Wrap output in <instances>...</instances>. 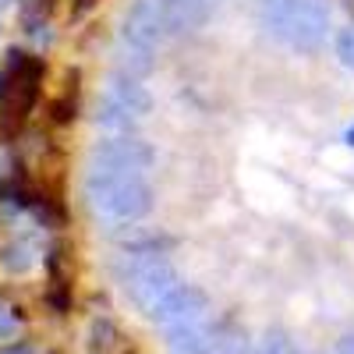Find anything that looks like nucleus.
Wrapping results in <instances>:
<instances>
[{
    "mask_svg": "<svg viewBox=\"0 0 354 354\" xmlns=\"http://www.w3.org/2000/svg\"><path fill=\"white\" fill-rule=\"evenodd\" d=\"M39 78H43V64L32 61L25 53H15L11 61V71L0 85V106H4V121L11 124H21L25 113L36 106V96H39Z\"/></svg>",
    "mask_w": 354,
    "mask_h": 354,
    "instance_id": "20e7f679",
    "label": "nucleus"
},
{
    "mask_svg": "<svg viewBox=\"0 0 354 354\" xmlns=\"http://www.w3.org/2000/svg\"><path fill=\"white\" fill-rule=\"evenodd\" d=\"M337 57H340V64L354 71V25L344 28V32L337 36Z\"/></svg>",
    "mask_w": 354,
    "mask_h": 354,
    "instance_id": "f8f14e48",
    "label": "nucleus"
},
{
    "mask_svg": "<svg viewBox=\"0 0 354 354\" xmlns=\"http://www.w3.org/2000/svg\"><path fill=\"white\" fill-rule=\"evenodd\" d=\"M205 308H209V298L205 290L195 287V283H177L174 290H167L163 298L145 312V319L156 322V326H181V322H192V319H202Z\"/></svg>",
    "mask_w": 354,
    "mask_h": 354,
    "instance_id": "39448f33",
    "label": "nucleus"
},
{
    "mask_svg": "<svg viewBox=\"0 0 354 354\" xmlns=\"http://www.w3.org/2000/svg\"><path fill=\"white\" fill-rule=\"evenodd\" d=\"M255 354H294V344L287 340L283 330H270V333L262 337V344H259Z\"/></svg>",
    "mask_w": 354,
    "mask_h": 354,
    "instance_id": "9b49d317",
    "label": "nucleus"
},
{
    "mask_svg": "<svg viewBox=\"0 0 354 354\" xmlns=\"http://www.w3.org/2000/svg\"><path fill=\"white\" fill-rule=\"evenodd\" d=\"M177 283V270L170 262L156 259V255H131L128 259V294H131V301L138 305V312L145 315L149 312L167 290H174Z\"/></svg>",
    "mask_w": 354,
    "mask_h": 354,
    "instance_id": "7ed1b4c3",
    "label": "nucleus"
},
{
    "mask_svg": "<svg viewBox=\"0 0 354 354\" xmlns=\"http://www.w3.org/2000/svg\"><path fill=\"white\" fill-rule=\"evenodd\" d=\"M344 8H347V11L354 15V0H344Z\"/></svg>",
    "mask_w": 354,
    "mask_h": 354,
    "instance_id": "a211bd4d",
    "label": "nucleus"
},
{
    "mask_svg": "<svg viewBox=\"0 0 354 354\" xmlns=\"http://www.w3.org/2000/svg\"><path fill=\"white\" fill-rule=\"evenodd\" d=\"M124 39L128 46H138V50H153L156 43H163V28H160V18L153 11V0H135L128 18H124Z\"/></svg>",
    "mask_w": 354,
    "mask_h": 354,
    "instance_id": "1a4fd4ad",
    "label": "nucleus"
},
{
    "mask_svg": "<svg viewBox=\"0 0 354 354\" xmlns=\"http://www.w3.org/2000/svg\"><path fill=\"white\" fill-rule=\"evenodd\" d=\"M266 28L294 50H319L330 32V8L322 0H262Z\"/></svg>",
    "mask_w": 354,
    "mask_h": 354,
    "instance_id": "f257e3e1",
    "label": "nucleus"
},
{
    "mask_svg": "<svg viewBox=\"0 0 354 354\" xmlns=\"http://www.w3.org/2000/svg\"><path fill=\"white\" fill-rule=\"evenodd\" d=\"M344 138H347V145H354V128H347V135H344Z\"/></svg>",
    "mask_w": 354,
    "mask_h": 354,
    "instance_id": "f3484780",
    "label": "nucleus"
},
{
    "mask_svg": "<svg viewBox=\"0 0 354 354\" xmlns=\"http://www.w3.org/2000/svg\"><path fill=\"white\" fill-rule=\"evenodd\" d=\"M213 354H248V344H245V340H230V344H223V347L213 351Z\"/></svg>",
    "mask_w": 354,
    "mask_h": 354,
    "instance_id": "4468645a",
    "label": "nucleus"
},
{
    "mask_svg": "<svg viewBox=\"0 0 354 354\" xmlns=\"http://www.w3.org/2000/svg\"><path fill=\"white\" fill-rule=\"evenodd\" d=\"M88 195L103 216L113 220H142L153 209V185L138 170H96L88 177Z\"/></svg>",
    "mask_w": 354,
    "mask_h": 354,
    "instance_id": "f03ea898",
    "label": "nucleus"
},
{
    "mask_svg": "<svg viewBox=\"0 0 354 354\" xmlns=\"http://www.w3.org/2000/svg\"><path fill=\"white\" fill-rule=\"evenodd\" d=\"M110 96H113V103H121L131 117H145V113L153 110V96H149V88L138 85L135 78H117V82L110 85Z\"/></svg>",
    "mask_w": 354,
    "mask_h": 354,
    "instance_id": "9d476101",
    "label": "nucleus"
},
{
    "mask_svg": "<svg viewBox=\"0 0 354 354\" xmlns=\"http://www.w3.org/2000/svg\"><path fill=\"white\" fill-rule=\"evenodd\" d=\"M337 354H354V337H344V340L337 344Z\"/></svg>",
    "mask_w": 354,
    "mask_h": 354,
    "instance_id": "2eb2a0df",
    "label": "nucleus"
},
{
    "mask_svg": "<svg viewBox=\"0 0 354 354\" xmlns=\"http://www.w3.org/2000/svg\"><path fill=\"white\" fill-rule=\"evenodd\" d=\"M96 167L103 170H149L156 163V149L149 142H142V138H113V142H103L100 149L93 153Z\"/></svg>",
    "mask_w": 354,
    "mask_h": 354,
    "instance_id": "423d86ee",
    "label": "nucleus"
},
{
    "mask_svg": "<svg viewBox=\"0 0 354 354\" xmlns=\"http://www.w3.org/2000/svg\"><path fill=\"white\" fill-rule=\"evenodd\" d=\"M53 121H57V124H68V121H75V100H71V103H68V100L53 103Z\"/></svg>",
    "mask_w": 354,
    "mask_h": 354,
    "instance_id": "ddd939ff",
    "label": "nucleus"
},
{
    "mask_svg": "<svg viewBox=\"0 0 354 354\" xmlns=\"http://www.w3.org/2000/svg\"><path fill=\"white\" fill-rule=\"evenodd\" d=\"M220 344V330L213 322L192 319L181 326H167V354H213Z\"/></svg>",
    "mask_w": 354,
    "mask_h": 354,
    "instance_id": "6e6552de",
    "label": "nucleus"
},
{
    "mask_svg": "<svg viewBox=\"0 0 354 354\" xmlns=\"http://www.w3.org/2000/svg\"><path fill=\"white\" fill-rule=\"evenodd\" d=\"M153 11L163 36H181L205 25V18L213 15V0H153Z\"/></svg>",
    "mask_w": 354,
    "mask_h": 354,
    "instance_id": "0eeeda50",
    "label": "nucleus"
},
{
    "mask_svg": "<svg viewBox=\"0 0 354 354\" xmlns=\"http://www.w3.org/2000/svg\"><path fill=\"white\" fill-rule=\"evenodd\" d=\"M93 4H96V0H78V4H75V11H78V15H85L88 8H93Z\"/></svg>",
    "mask_w": 354,
    "mask_h": 354,
    "instance_id": "dca6fc26",
    "label": "nucleus"
}]
</instances>
